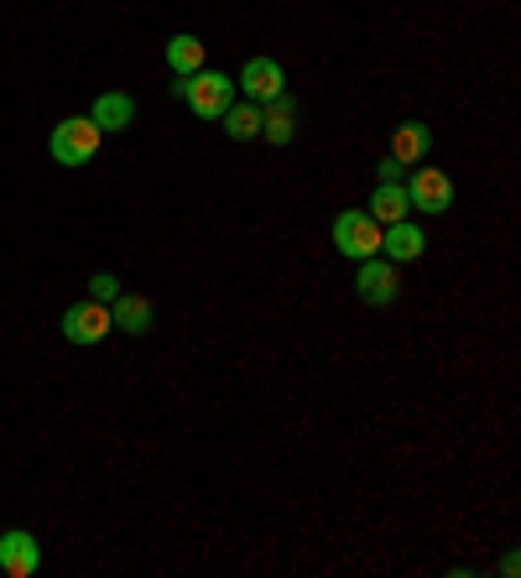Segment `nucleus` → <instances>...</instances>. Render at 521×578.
Returning a JSON list of instances; mask_svg holds the SVG:
<instances>
[{"instance_id": "obj_16", "label": "nucleus", "mask_w": 521, "mask_h": 578, "mask_svg": "<svg viewBox=\"0 0 521 578\" xmlns=\"http://www.w3.org/2000/svg\"><path fill=\"white\" fill-rule=\"evenodd\" d=\"M220 120H224V136H230V141L260 136V110H256V104H230Z\"/></svg>"}, {"instance_id": "obj_18", "label": "nucleus", "mask_w": 521, "mask_h": 578, "mask_svg": "<svg viewBox=\"0 0 521 578\" xmlns=\"http://www.w3.org/2000/svg\"><path fill=\"white\" fill-rule=\"evenodd\" d=\"M376 173H381V182H401V162H397V157H386L381 167H376Z\"/></svg>"}, {"instance_id": "obj_1", "label": "nucleus", "mask_w": 521, "mask_h": 578, "mask_svg": "<svg viewBox=\"0 0 521 578\" xmlns=\"http://www.w3.org/2000/svg\"><path fill=\"white\" fill-rule=\"evenodd\" d=\"M178 95L193 104L203 120H220L224 110L235 104V79H230V74H214V68H199V74H188V79L178 84Z\"/></svg>"}, {"instance_id": "obj_11", "label": "nucleus", "mask_w": 521, "mask_h": 578, "mask_svg": "<svg viewBox=\"0 0 521 578\" xmlns=\"http://www.w3.org/2000/svg\"><path fill=\"white\" fill-rule=\"evenodd\" d=\"M428 146H433V131L422 125V120H407V125H397V141H391V157L407 167V162H422L428 157Z\"/></svg>"}, {"instance_id": "obj_13", "label": "nucleus", "mask_w": 521, "mask_h": 578, "mask_svg": "<svg viewBox=\"0 0 521 578\" xmlns=\"http://www.w3.org/2000/svg\"><path fill=\"white\" fill-rule=\"evenodd\" d=\"M95 125H100V131H125V125H131V120H136V104L125 100V95H100V100H95Z\"/></svg>"}, {"instance_id": "obj_4", "label": "nucleus", "mask_w": 521, "mask_h": 578, "mask_svg": "<svg viewBox=\"0 0 521 578\" xmlns=\"http://www.w3.org/2000/svg\"><path fill=\"white\" fill-rule=\"evenodd\" d=\"M115 329V319H110V302H74L68 313H63V340L68 344H100L104 334Z\"/></svg>"}, {"instance_id": "obj_10", "label": "nucleus", "mask_w": 521, "mask_h": 578, "mask_svg": "<svg viewBox=\"0 0 521 578\" xmlns=\"http://www.w3.org/2000/svg\"><path fill=\"white\" fill-rule=\"evenodd\" d=\"M260 136L271 141V146H287V141L298 136V110H292V100H287V95H277V100H271V110L260 115Z\"/></svg>"}, {"instance_id": "obj_15", "label": "nucleus", "mask_w": 521, "mask_h": 578, "mask_svg": "<svg viewBox=\"0 0 521 578\" xmlns=\"http://www.w3.org/2000/svg\"><path fill=\"white\" fill-rule=\"evenodd\" d=\"M110 319L121 323L125 334H146V329H152V308H146V298H131V292H121Z\"/></svg>"}, {"instance_id": "obj_6", "label": "nucleus", "mask_w": 521, "mask_h": 578, "mask_svg": "<svg viewBox=\"0 0 521 578\" xmlns=\"http://www.w3.org/2000/svg\"><path fill=\"white\" fill-rule=\"evenodd\" d=\"M355 287H361V298L370 302V308H386V302H397V260H381L370 256L361 260V277H355Z\"/></svg>"}, {"instance_id": "obj_9", "label": "nucleus", "mask_w": 521, "mask_h": 578, "mask_svg": "<svg viewBox=\"0 0 521 578\" xmlns=\"http://www.w3.org/2000/svg\"><path fill=\"white\" fill-rule=\"evenodd\" d=\"M381 251L391 260H418L422 251H428V235H422L418 224H407V220L381 224Z\"/></svg>"}, {"instance_id": "obj_7", "label": "nucleus", "mask_w": 521, "mask_h": 578, "mask_svg": "<svg viewBox=\"0 0 521 578\" xmlns=\"http://www.w3.org/2000/svg\"><path fill=\"white\" fill-rule=\"evenodd\" d=\"M37 563H42V547L32 542V532H5V537H0V574L32 578Z\"/></svg>"}, {"instance_id": "obj_12", "label": "nucleus", "mask_w": 521, "mask_h": 578, "mask_svg": "<svg viewBox=\"0 0 521 578\" xmlns=\"http://www.w3.org/2000/svg\"><path fill=\"white\" fill-rule=\"evenodd\" d=\"M407 209H412V199H407V188H401V182H381V188H376V199H370V209H365V214H370L376 224H397V220H407Z\"/></svg>"}, {"instance_id": "obj_14", "label": "nucleus", "mask_w": 521, "mask_h": 578, "mask_svg": "<svg viewBox=\"0 0 521 578\" xmlns=\"http://www.w3.org/2000/svg\"><path fill=\"white\" fill-rule=\"evenodd\" d=\"M167 68H173L178 79L199 74V68H203V42L188 37V32H182V37H173V42H167Z\"/></svg>"}, {"instance_id": "obj_3", "label": "nucleus", "mask_w": 521, "mask_h": 578, "mask_svg": "<svg viewBox=\"0 0 521 578\" xmlns=\"http://www.w3.org/2000/svg\"><path fill=\"white\" fill-rule=\"evenodd\" d=\"M334 245H340V256H350V260H370L381 251V224L370 220V214H361V209H350V214L334 220Z\"/></svg>"}, {"instance_id": "obj_17", "label": "nucleus", "mask_w": 521, "mask_h": 578, "mask_svg": "<svg viewBox=\"0 0 521 578\" xmlns=\"http://www.w3.org/2000/svg\"><path fill=\"white\" fill-rule=\"evenodd\" d=\"M89 292H95V302H115V298H121V281L95 277V281H89Z\"/></svg>"}, {"instance_id": "obj_8", "label": "nucleus", "mask_w": 521, "mask_h": 578, "mask_svg": "<svg viewBox=\"0 0 521 578\" xmlns=\"http://www.w3.org/2000/svg\"><path fill=\"white\" fill-rule=\"evenodd\" d=\"M281 63L277 58H251L241 68V95L245 100H277L281 95Z\"/></svg>"}, {"instance_id": "obj_2", "label": "nucleus", "mask_w": 521, "mask_h": 578, "mask_svg": "<svg viewBox=\"0 0 521 578\" xmlns=\"http://www.w3.org/2000/svg\"><path fill=\"white\" fill-rule=\"evenodd\" d=\"M100 125L89 115H74V120H63V125H53V162L58 167H84V162L100 152Z\"/></svg>"}, {"instance_id": "obj_5", "label": "nucleus", "mask_w": 521, "mask_h": 578, "mask_svg": "<svg viewBox=\"0 0 521 578\" xmlns=\"http://www.w3.org/2000/svg\"><path fill=\"white\" fill-rule=\"evenodd\" d=\"M407 199H412V209H422V214H448V209H454V182H448V173H439V167H418L412 182H407Z\"/></svg>"}]
</instances>
